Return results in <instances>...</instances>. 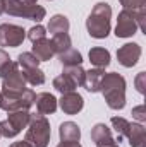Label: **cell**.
Here are the masks:
<instances>
[{
	"instance_id": "cell-24",
	"label": "cell",
	"mask_w": 146,
	"mask_h": 147,
	"mask_svg": "<svg viewBox=\"0 0 146 147\" xmlns=\"http://www.w3.org/2000/svg\"><path fill=\"white\" fill-rule=\"evenodd\" d=\"M17 63H19L21 69H36L38 65H40V60H38L33 53L26 51V53H21L17 57Z\"/></svg>"
},
{
	"instance_id": "cell-6",
	"label": "cell",
	"mask_w": 146,
	"mask_h": 147,
	"mask_svg": "<svg viewBox=\"0 0 146 147\" xmlns=\"http://www.w3.org/2000/svg\"><path fill=\"white\" fill-rule=\"evenodd\" d=\"M31 118L29 110H17V111H10L9 118L0 121V135L5 139H14L16 135H19L23 132V128L28 127Z\"/></svg>"
},
{
	"instance_id": "cell-20",
	"label": "cell",
	"mask_w": 146,
	"mask_h": 147,
	"mask_svg": "<svg viewBox=\"0 0 146 147\" xmlns=\"http://www.w3.org/2000/svg\"><path fill=\"white\" fill-rule=\"evenodd\" d=\"M50 41H52V46H53L55 55H60V53L67 51L69 48H72V41H71V36H69L67 33L53 34V38H52Z\"/></svg>"
},
{
	"instance_id": "cell-1",
	"label": "cell",
	"mask_w": 146,
	"mask_h": 147,
	"mask_svg": "<svg viewBox=\"0 0 146 147\" xmlns=\"http://www.w3.org/2000/svg\"><path fill=\"white\" fill-rule=\"evenodd\" d=\"M100 92L103 94L110 110H122L126 106V79L117 72L105 74Z\"/></svg>"
},
{
	"instance_id": "cell-33",
	"label": "cell",
	"mask_w": 146,
	"mask_h": 147,
	"mask_svg": "<svg viewBox=\"0 0 146 147\" xmlns=\"http://www.w3.org/2000/svg\"><path fill=\"white\" fill-rule=\"evenodd\" d=\"M9 147H31V146H29V144H28L26 140H24V142L21 140V142H14V144H10Z\"/></svg>"
},
{
	"instance_id": "cell-31",
	"label": "cell",
	"mask_w": 146,
	"mask_h": 147,
	"mask_svg": "<svg viewBox=\"0 0 146 147\" xmlns=\"http://www.w3.org/2000/svg\"><path fill=\"white\" fill-rule=\"evenodd\" d=\"M12 60H10V57H9V53L7 51H3V50H0V72L10 63Z\"/></svg>"
},
{
	"instance_id": "cell-16",
	"label": "cell",
	"mask_w": 146,
	"mask_h": 147,
	"mask_svg": "<svg viewBox=\"0 0 146 147\" xmlns=\"http://www.w3.org/2000/svg\"><path fill=\"white\" fill-rule=\"evenodd\" d=\"M31 53L36 57L40 62H48V60H52V57L55 55L53 46H52V41L46 39V38H43V39L33 43V51H31Z\"/></svg>"
},
{
	"instance_id": "cell-10",
	"label": "cell",
	"mask_w": 146,
	"mask_h": 147,
	"mask_svg": "<svg viewBox=\"0 0 146 147\" xmlns=\"http://www.w3.org/2000/svg\"><path fill=\"white\" fill-rule=\"evenodd\" d=\"M141 57V46L138 43H126L124 46H120L117 50V60L122 67L131 69L138 63Z\"/></svg>"
},
{
	"instance_id": "cell-18",
	"label": "cell",
	"mask_w": 146,
	"mask_h": 147,
	"mask_svg": "<svg viewBox=\"0 0 146 147\" xmlns=\"http://www.w3.org/2000/svg\"><path fill=\"white\" fill-rule=\"evenodd\" d=\"M89 62L96 67V69H105L110 65V51L105 48L95 46L89 50Z\"/></svg>"
},
{
	"instance_id": "cell-35",
	"label": "cell",
	"mask_w": 146,
	"mask_h": 147,
	"mask_svg": "<svg viewBox=\"0 0 146 147\" xmlns=\"http://www.w3.org/2000/svg\"><path fill=\"white\" fill-rule=\"evenodd\" d=\"M0 137H2V135H0Z\"/></svg>"
},
{
	"instance_id": "cell-9",
	"label": "cell",
	"mask_w": 146,
	"mask_h": 147,
	"mask_svg": "<svg viewBox=\"0 0 146 147\" xmlns=\"http://www.w3.org/2000/svg\"><path fill=\"white\" fill-rule=\"evenodd\" d=\"M26 39V31L16 24H0V46L17 48Z\"/></svg>"
},
{
	"instance_id": "cell-22",
	"label": "cell",
	"mask_w": 146,
	"mask_h": 147,
	"mask_svg": "<svg viewBox=\"0 0 146 147\" xmlns=\"http://www.w3.org/2000/svg\"><path fill=\"white\" fill-rule=\"evenodd\" d=\"M59 60H60V63H62L64 69L65 67H76V65H81L83 63V55L77 50L69 48L67 51H64V53L59 55Z\"/></svg>"
},
{
	"instance_id": "cell-14",
	"label": "cell",
	"mask_w": 146,
	"mask_h": 147,
	"mask_svg": "<svg viewBox=\"0 0 146 147\" xmlns=\"http://www.w3.org/2000/svg\"><path fill=\"white\" fill-rule=\"evenodd\" d=\"M35 105H36V110L40 115H53L57 111V98L50 92H40L35 98Z\"/></svg>"
},
{
	"instance_id": "cell-5",
	"label": "cell",
	"mask_w": 146,
	"mask_h": 147,
	"mask_svg": "<svg viewBox=\"0 0 146 147\" xmlns=\"http://www.w3.org/2000/svg\"><path fill=\"white\" fill-rule=\"evenodd\" d=\"M35 91L33 89H23V91H2L0 92V108L7 113L17 110H29L35 105Z\"/></svg>"
},
{
	"instance_id": "cell-2",
	"label": "cell",
	"mask_w": 146,
	"mask_h": 147,
	"mask_svg": "<svg viewBox=\"0 0 146 147\" xmlns=\"http://www.w3.org/2000/svg\"><path fill=\"white\" fill-rule=\"evenodd\" d=\"M112 7L107 2H98L86 19V29L95 39H105L110 33Z\"/></svg>"
},
{
	"instance_id": "cell-12",
	"label": "cell",
	"mask_w": 146,
	"mask_h": 147,
	"mask_svg": "<svg viewBox=\"0 0 146 147\" xmlns=\"http://www.w3.org/2000/svg\"><path fill=\"white\" fill-rule=\"evenodd\" d=\"M91 140L95 142L96 147H105V146H112L117 140L112 137V132L105 123H96L91 128Z\"/></svg>"
},
{
	"instance_id": "cell-4",
	"label": "cell",
	"mask_w": 146,
	"mask_h": 147,
	"mask_svg": "<svg viewBox=\"0 0 146 147\" xmlns=\"http://www.w3.org/2000/svg\"><path fill=\"white\" fill-rule=\"evenodd\" d=\"M3 2H5V12L14 17H23L40 22L46 16L45 7L38 5V0H3Z\"/></svg>"
},
{
	"instance_id": "cell-11",
	"label": "cell",
	"mask_w": 146,
	"mask_h": 147,
	"mask_svg": "<svg viewBox=\"0 0 146 147\" xmlns=\"http://www.w3.org/2000/svg\"><path fill=\"white\" fill-rule=\"evenodd\" d=\"M57 103H59L60 110L64 111L65 115H77L79 111L83 110V106H84L83 96L79 92H76V91L67 92V94H62V98L57 99Z\"/></svg>"
},
{
	"instance_id": "cell-3",
	"label": "cell",
	"mask_w": 146,
	"mask_h": 147,
	"mask_svg": "<svg viewBox=\"0 0 146 147\" xmlns=\"http://www.w3.org/2000/svg\"><path fill=\"white\" fill-rule=\"evenodd\" d=\"M26 142L31 147H46L50 142V135H52V130H50V121L46 120L45 115H31L29 118V123L26 127Z\"/></svg>"
},
{
	"instance_id": "cell-26",
	"label": "cell",
	"mask_w": 146,
	"mask_h": 147,
	"mask_svg": "<svg viewBox=\"0 0 146 147\" xmlns=\"http://www.w3.org/2000/svg\"><path fill=\"white\" fill-rule=\"evenodd\" d=\"M112 127L115 128V132H117V142H120L122 139H124V134H126V130H127V127H129V121L126 120V118H120V116H112Z\"/></svg>"
},
{
	"instance_id": "cell-27",
	"label": "cell",
	"mask_w": 146,
	"mask_h": 147,
	"mask_svg": "<svg viewBox=\"0 0 146 147\" xmlns=\"http://www.w3.org/2000/svg\"><path fill=\"white\" fill-rule=\"evenodd\" d=\"M26 36H28L31 41H33V43H35V41H40V39L46 38V29H45L43 26L36 24V26H33V28L28 31V34H26Z\"/></svg>"
},
{
	"instance_id": "cell-7",
	"label": "cell",
	"mask_w": 146,
	"mask_h": 147,
	"mask_svg": "<svg viewBox=\"0 0 146 147\" xmlns=\"http://www.w3.org/2000/svg\"><path fill=\"white\" fill-rule=\"evenodd\" d=\"M0 77H2V91L10 92V91H23V89H26V80H24L23 70H21L17 62H10L0 72Z\"/></svg>"
},
{
	"instance_id": "cell-8",
	"label": "cell",
	"mask_w": 146,
	"mask_h": 147,
	"mask_svg": "<svg viewBox=\"0 0 146 147\" xmlns=\"http://www.w3.org/2000/svg\"><path fill=\"white\" fill-rule=\"evenodd\" d=\"M139 29L138 24V10H129L124 9L119 12L117 17V26H115V36L117 38H131L136 34Z\"/></svg>"
},
{
	"instance_id": "cell-15",
	"label": "cell",
	"mask_w": 146,
	"mask_h": 147,
	"mask_svg": "<svg viewBox=\"0 0 146 147\" xmlns=\"http://www.w3.org/2000/svg\"><path fill=\"white\" fill-rule=\"evenodd\" d=\"M105 75V69H89L84 74V89L89 92H100V86H102V79Z\"/></svg>"
},
{
	"instance_id": "cell-25",
	"label": "cell",
	"mask_w": 146,
	"mask_h": 147,
	"mask_svg": "<svg viewBox=\"0 0 146 147\" xmlns=\"http://www.w3.org/2000/svg\"><path fill=\"white\" fill-rule=\"evenodd\" d=\"M64 74L69 75L74 82H76V86L79 87V86H83V82H84V74H86V70H84L81 65H76V67H65V69H64Z\"/></svg>"
},
{
	"instance_id": "cell-34",
	"label": "cell",
	"mask_w": 146,
	"mask_h": 147,
	"mask_svg": "<svg viewBox=\"0 0 146 147\" xmlns=\"http://www.w3.org/2000/svg\"><path fill=\"white\" fill-rule=\"evenodd\" d=\"M3 12H5V2H3V0H0V16H2Z\"/></svg>"
},
{
	"instance_id": "cell-21",
	"label": "cell",
	"mask_w": 146,
	"mask_h": 147,
	"mask_svg": "<svg viewBox=\"0 0 146 147\" xmlns=\"http://www.w3.org/2000/svg\"><path fill=\"white\" fill-rule=\"evenodd\" d=\"M53 87H55V91H59L60 94H67V92L76 91L77 86H76V82H74L69 75H65V74L62 72L59 77L53 79Z\"/></svg>"
},
{
	"instance_id": "cell-28",
	"label": "cell",
	"mask_w": 146,
	"mask_h": 147,
	"mask_svg": "<svg viewBox=\"0 0 146 147\" xmlns=\"http://www.w3.org/2000/svg\"><path fill=\"white\" fill-rule=\"evenodd\" d=\"M120 5L124 9H129V10H139V9H145L146 0H119Z\"/></svg>"
},
{
	"instance_id": "cell-13",
	"label": "cell",
	"mask_w": 146,
	"mask_h": 147,
	"mask_svg": "<svg viewBox=\"0 0 146 147\" xmlns=\"http://www.w3.org/2000/svg\"><path fill=\"white\" fill-rule=\"evenodd\" d=\"M124 137H127L131 147H146V132L143 123H131L124 134Z\"/></svg>"
},
{
	"instance_id": "cell-29",
	"label": "cell",
	"mask_w": 146,
	"mask_h": 147,
	"mask_svg": "<svg viewBox=\"0 0 146 147\" xmlns=\"http://www.w3.org/2000/svg\"><path fill=\"white\" fill-rule=\"evenodd\" d=\"M132 116L139 121V123H143L146 120V111H145V105H139V106H136V108H132Z\"/></svg>"
},
{
	"instance_id": "cell-30",
	"label": "cell",
	"mask_w": 146,
	"mask_h": 147,
	"mask_svg": "<svg viewBox=\"0 0 146 147\" xmlns=\"http://www.w3.org/2000/svg\"><path fill=\"white\" fill-rule=\"evenodd\" d=\"M145 79H146V74L145 72H139L138 77H136V87L141 94H145Z\"/></svg>"
},
{
	"instance_id": "cell-23",
	"label": "cell",
	"mask_w": 146,
	"mask_h": 147,
	"mask_svg": "<svg viewBox=\"0 0 146 147\" xmlns=\"http://www.w3.org/2000/svg\"><path fill=\"white\" fill-rule=\"evenodd\" d=\"M23 75L24 80L31 86H41L45 84V72L41 69H23Z\"/></svg>"
},
{
	"instance_id": "cell-32",
	"label": "cell",
	"mask_w": 146,
	"mask_h": 147,
	"mask_svg": "<svg viewBox=\"0 0 146 147\" xmlns=\"http://www.w3.org/2000/svg\"><path fill=\"white\" fill-rule=\"evenodd\" d=\"M57 147H83V146H81L79 142H62V140H60V144Z\"/></svg>"
},
{
	"instance_id": "cell-17",
	"label": "cell",
	"mask_w": 146,
	"mask_h": 147,
	"mask_svg": "<svg viewBox=\"0 0 146 147\" xmlns=\"http://www.w3.org/2000/svg\"><path fill=\"white\" fill-rule=\"evenodd\" d=\"M59 135L62 142H79L81 139V128L74 121H64L59 128Z\"/></svg>"
},
{
	"instance_id": "cell-19",
	"label": "cell",
	"mask_w": 146,
	"mask_h": 147,
	"mask_svg": "<svg viewBox=\"0 0 146 147\" xmlns=\"http://www.w3.org/2000/svg\"><path fill=\"white\" fill-rule=\"evenodd\" d=\"M52 34H59V33H67L69 31V19L62 14H55L50 17L48 21V28H46Z\"/></svg>"
}]
</instances>
